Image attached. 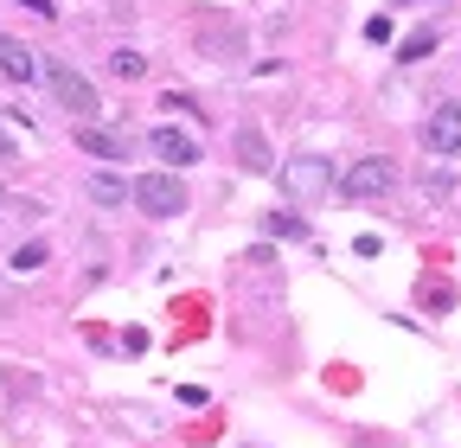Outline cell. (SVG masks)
<instances>
[{
	"label": "cell",
	"instance_id": "obj_15",
	"mask_svg": "<svg viewBox=\"0 0 461 448\" xmlns=\"http://www.w3.org/2000/svg\"><path fill=\"white\" fill-rule=\"evenodd\" d=\"M20 7H32L39 20H51V13H58V7H51V0H20Z\"/></svg>",
	"mask_w": 461,
	"mask_h": 448
},
{
	"label": "cell",
	"instance_id": "obj_4",
	"mask_svg": "<svg viewBox=\"0 0 461 448\" xmlns=\"http://www.w3.org/2000/svg\"><path fill=\"white\" fill-rule=\"evenodd\" d=\"M282 186H288V199H321V193L333 186V166H327L321 154H302V160L282 166Z\"/></svg>",
	"mask_w": 461,
	"mask_h": 448
},
{
	"label": "cell",
	"instance_id": "obj_5",
	"mask_svg": "<svg viewBox=\"0 0 461 448\" xmlns=\"http://www.w3.org/2000/svg\"><path fill=\"white\" fill-rule=\"evenodd\" d=\"M423 141L436 148V154H461V109L455 103H442L436 116H429V129H423Z\"/></svg>",
	"mask_w": 461,
	"mask_h": 448
},
{
	"label": "cell",
	"instance_id": "obj_12",
	"mask_svg": "<svg viewBox=\"0 0 461 448\" xmlns=\"http://www.w3.org/2000/svg\"><path fill=\"white\" fill-rule=\"evenodd\" d=\"M429 51H436V32H417V39H403L397 58H403V65H417V58H429Z\"/></svg>",
	"mask_w": 461,
	"mask_h": 448
},
{
	"label": "cell",
	"instance_id": "obj_16",
	"mask_svg": "<svg viewBox=\"0 0 461 448\" xmlns=\"http://www.w3.org/2000/svg\"><path fill=\"white\" fill-rule=\"evenodd\" d=\"M0 160H14V135L7 129H0Z\"/></svg>",
	"mask_w": 461,
	"mask_h": 448
},
{
	"label": "cell",
	"instance_id": "obj_11",
	"mask_svg": "<svg viewBox=\"0 0 461 448\" xmlns=\"http://www.w3.org/2000/svg\"><path fill=\"white\" fill-rule=\"evenodd\" d=\"M109 71H115V77H141V71H148V58L122 45V51H115V58H109Z\"/></svg>",
	"mask_w": 461,
	"mask_h": 448
},
{
	"label": "cell",
	"instance_id": "obj_17",
	"mask_svg": "<svg viewBox=\"0 0 461 448\" xmlns=\"http://www.w3.org/2000/svg\"><path fill=\"white\" fill-rule=\"evenodd\" d=\"M0 205H7V193H0Z\"/></svg>",
	"mask_w": 461,
	"mask_h": 448
},
{
	"label": "cell",
	"instance_id": "obj_13",
	"mask_svg": "<svg viewBox=\"0 0 461 448\" xmlns=\"http://www.w3.org/2000/svg\"><path fill=\"white\" fill-rule=\"evenodd\" d=\"M269 231H276V237H302L308 224H302V218H288V211H276V218H269Z\"/></svg>",
	"mask_w": 461,
	"mask_h": 448
},
{
	"label": "cell",
	"instance_id": "obj_6",
	"mask_svg": "<svg viewBox=\"0 0 461 448\" xmlns=\"http://www.w3.org/2000/svg\"><path fill=\"white\" fill-rule=\"evenodd\" d=\"M148 148H154L167 166H193V160H199V141H193V135H180V129H154V135H148Z\"/></svg>",
	"mask_w": 461,
	"mask_h": 448
},
{
	"label": "cell",
	"instance_id": "obj_7",
	"mask_svg": "<svg viewBox=\"0 0 461 448\" xmlns=\"http://www.w3.org/2000/svg\"><path fill=\"white\" fill-rule=\"evenodd\" d=\"M77 148H84V154H96V160H122V154H129V141H122V135H109V129H90V122L77 129Z\"/></svg>",
	"mask_w": 461,
	"mask_h": 448
},
{
	"label": "cell",
	"instance_id": "obj_14",
	"mask_svg": "<svg viewBox=\"0 0 461 448\" xmlns=\"http://www.w3.org/2000/svg\"><path fill=\"white\" fill-rule=\"evenodd\" d=\"M39 263H45V244H20L14 250V269H39Z\"/></svg>",
	"mask_w": 461,
	"mask_h": 448
},
{
	"label": "cell",
	"instance_id": "obj_3",
	"mask_svg": "<svg viewBox=\"0 0 461 448\" xmlns=\"http://www.w3.org/2000/svg\"><path fill=\"white\" fill-rule=\"evenodd\" d=\"M346 199H378V193H391L397 186V166L384 160V154H366V160H353V166H346V174L333 180Z\"/></svg>",
	"mask_w": 461,
	"mask_h": 448
},
{
	"label": "cell",
	"instance_id": "obj_1",
	"mask_svg": "<svg viewBox=\"0 0 461 448\" xmlns=\"http://www.w3.org/2000/svg\"><path fill=\"white\" fill-rule=\"evenodd\" d=\"M39 77H45V90L58 96V109H71V116H96V90H90V77L84 71H71V65H58V58H45L39 65Z\"/></svg>",
	"mask_w": 461,
	"mask_h": 448
},
{
	"label": "cell",
	"instance_id": "obj_2",
	"mask_svg": "<svg viewBox=\"0 0 461 448\" xmlns=\"http://www.w3.org/2000/svg\"><path fill=\"white\" fill-rule=\"evenodd\" d=\"M129 199H135L148 218H180V211H186V180H180V174H141V180L129 186Z\"/></svg>",
	"mask_w": 461,
	"mask_h": 448
},
{
	"label": "cell",
	"instance_id": "obj_10",
	"mask_svg": "<svg viewBox=\"0 0 461 448\" xmlns=\"http://www.w3.org/2000/svg\"><path fill=\"white\" fill-rule=\"evenodd\" d=\"M90 199H96V205H122V199H129V186L115 180V174H90Z\"/></svg>",
	"mask_w": 461,
	"mask_h": 448
},
{
	"label": "cell",
	"instance_id": "obj_8",
	"mask_svg": "<svg viewBox=\"0 0 461 448\" xmlns=\"http://www.w3.org/2000/svg\"><path fill=\"white\" fill-rule=\"evenodd\" d=\"M0 71H7L14 84H26V77H39V58H32L20 39H0Z\"/></svg>",
	"mask_w": 461,
	"mask_h": 448
},
{
	"label": "cell",
	"instance_id": "obj_9",
	"mask_svg": "<svg viewBox=\"0 0 461 448\" xmlns=\"http://www.w3.org/2000/svg\"><path fill=\"white\" fill-rule=\"evenodd\" d=\"M238 160L250 166V174H276V160H269V141L257 129H238Z\"/></svg>",
	"mask_w": 461,
	"mask_h": 448
}]
</instances>
